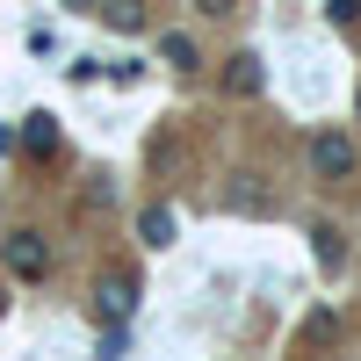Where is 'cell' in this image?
I'll list each match as a JSON object with an SVG mask.
<instances>
[{"label":"cell","instance_id":"6da1fadb","mask_svg":"<svg viewBox=\"0 0 361 361\" xmlns=\"http://www.w3.org/2000/svg\"><path fill=\"white\" fill-rule=\"evenodd\" d=\"M8 267H15L22 282H44V267H51L44 238H37V231H8Z\"/></svg>","mask_w":361,"mask_h":361},{"label":"cell","instance_id":"7a4b0ae2","mask_svg":"<svg viewBox=\"0 0 361 361\" xmlns=\"http://www.w3.org/2000/svg\"><path fill=\"white\" fill-rule=\"evenodd\" d=\"M311 166H318L325 180H340V173H354V145H347L340 130H325V137L311 145Z\"/></svg>","mask_w":361,"mask_h":361},{"label":"cell","instance_id":"3957f363","mask_svg":"<svg viewBox=\"0 0 361 361\" xmlns=\"http://www.w3.org/2000/svg\"><path fill=\"white\" fill-rule=\"evenodd\" d=\"M94 311H102L109 325H123V318L137 311V282H130V275H109V289L94 296Z\"/></svg>","mask_w":361,"mask_h":361},{"label":"cell","instance_id":"277c9868","mask_svg":"<svg viewBox=\"0 0 361 361\" xmlns=\"http://www.w3.org/2000/svg\"><path fill=\"white\" fill-rule=\"evenodd\" d=\"M137 238H145V246H173V209H145V217H137Z\"/></svg>","mask_w":361,"mask_h":361},{"label":"cell","instance_id":"5b68a950","mask_svg":"<svg viewBox=\"0 0 361 361\" xmlns=\"http://www.w3.org/2000/svg\"><path fill=\"white\" fill-rule=\"evenodd\" d=\"M224 87H231V94H260V58H231Z\"/></svg>","mask_w":361,"mask_h":361},{"label":"cell","instance_id":"8992f818","mask_svg":"<svg viewBox=\"0 0 361 361\" xmlns=\"http://www.w3.org/2000/svg\"><path fill=\"white\" fill-rule=\"evenodd\" d=\"M22 145H29V152H51V145H58V116H29V130H22Z\"/></svg>","mask_w":361,"mask_h":361},{"label":"cell","instance_id":"52a82bcc","mask_svg":"<svg viewBox=\"0 0 361 361\" xmlns=\"http://www.w3.org/2000/svg\"><path fill=\"white\" fill-rule=\"evenodd\" d=\"M311 238H318V267H347V238H340L333 224H318Z\"/></svg>","mask_w":361,"mask_h":361},{"label":"cell","instance_id":"ba28073f","mask_svg":"<svg viewBox=\"0 0 361 361\" xmlns=\"http://www.w3.org/2000/svg\"><path fill=\"white\" fill-rule=\"evenodd\" d=\"M109 29H145V0H109Z\"/></svg>","mask_w":361,"mask_h":361},{"label":"cell","instance_id":"9c48e42d","mask_svg":"<svg viewBox=\"0 0 361 361\" xmlns=\"http://www.w3.org/2000/svg\"><path fill=\"white\" fill-rule=\"evenodd\" d=\"M159 51L173 58V66H180V73H188V66H195V44H188V37H159Z\"/></svg>","mask_w":361,"mask_h":361},{"label":"cell","instance_id":"30bf717a","mask_svg":"<svg viewBox=\"0 0 361 361\" xmlns=\"http://www.w3.org/2000/svg\"><path fill=\"white\" fill-rule=\"evenodd\" d=\"M325 15L333 22H361V0H325Z\"/></svg>","mask_w":361,"mask_h":361},{"label":"cell","instance_id":"8fae6325","mask_svg":"<svg viewBox=\"0 0 361 361\" xmlns=\"http://www.w3.org/2000/svg\"><path fill=\"white\" fill-rule=\"evenodd\" d=\"M202 15H231V0H202Z\"/></svg>","mask_w":361,"mask_h":361},{"label":"cell","instance_id":"7c38bea8","mask_svg":"<svg viewBox=\"0 0 361 361\" xmlns=\"http://www.w3.org/2000/svg\"><path fill=\"white\" fill-rule=\"evenodd\" d=\"M0 304H8V296H0Z\"/></svg>","mask_w":361,"mask_h":361}]
</instances>
